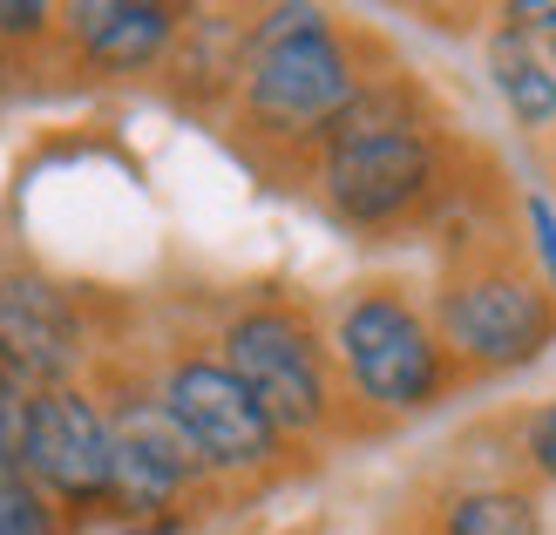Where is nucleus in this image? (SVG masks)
Wrapping results in <instances>:
<instances>
[{"mask_svg":"<svg viewBox=\"0 0 556 535\" xmlns=\"http://www.w3.org/2000/svg\"><path fill=\"white\" fill-rule=\"evenodd\" d=\"M434 535H549L536 482L516 474H489V482H462L441 495Z\"/></svg>","mask_w":556,"mask_h":535,"instance_id":"obj_12","label":"nucleus"},{"mask_svg":"<svg viewBox=\"0 0 556 535\" xmlns=\"http://www.w3.org/2000/svg\"><path fill=\"white\" fill-rule=\"evenodd\" d=\"M543 48H549V62H556V41H543Z\"/></svg>","mask_w":556,"mask_h":535,"instance_id":"obj_17","label":"nucleus"},{"mask_svg":"<svg viewBox=\"0 0 556 535\" xmlns=\"http://www.w3.org/2000/svg\"><path fill=\"white\" fill-rule=\"evenodd\" d=\"M62 21H68V41L96 68H116V75L163 62L170 41L184 35V14L163 8V0H75Z\"/></svg>","mask_w":556,"mask_h":535,"instance_id":"obj_10","label":"nucleus"},{"mask_svg":"<svg viewBox=\"0 0 556 535\" xmlns=\"http://www.w3.org/2000/svg\"><path fill=\"white\" fill-rule=\"evenodd\" d=\"M482 62H489V81H495V95H503V109L522 123V136H549L556 129V62H549V48L536 35H522L516 21H495Z\"/></svg>","mask_w":556,"mask_h":535,"instance_id":"obj_11","label":"nucleus"},{"mask_svg":"<svg viewBox=\"0 0 556 535\" xmlns=\"http://www.w3.org/2000/svg\"><path fill=\"white\" fill-rule=\"evenodd\" d=\"M156 400L177 413V428L190 434V447L204 455L211 474H265L278 455H286L278 420L252 400V386L211 353L177 359L170 373H163Z\"/></svg>","mask_w":556,"mask_h":535,"instance_id":"obj_6","label":"nucleus"},{"mask_svg":"<svg viewBox=\"0 0 556 535\" xmlns=\"http://www.w3.org/2000/svg\"><path fill=\"white\" fill-rule=\"evenodd\" d=\"M27 413H35V393H27L8 366H0V474L21 468V447H27Z\"/></svg>","mask_w":556,"mask_h":535,"instance_id":"obj_14","label":"nucleus"},{"mask_svg":"<svg viewBox=\"0 0 556 535\" xmlns=\"http://www.w3.org/2000/svg\"><path fill=\"white\" fill-rule=\"evenodd\" d=\"M217 359L252 386V400L278 420V434H319L332 413V366L319 332L286 305H252L225 326Z\"/></svg>","mask_w":556,"mask_h":535,"instance_id":"obj_5","label":"nucleus"},{"mask_svg":"<svg viewBox=\"0 0 556 535\" xmlns=\"http://www.w3.org/2000/svg\"><path fill=\"white\" fill-rule=\"evenodd\" d=\"M21 474L48 501H68V509H102V501H116V434H109V413L81 386L35 393Z\"/></svg>","mask_w":556,"mask_h":535,"instance_id":"obj_7","label":"nucleus"},{"mask_svg":"<svg viewBox=\"0 0 556 535\" xmlns=\"http://www.w3.org/2000/svg\"><path fill=\"white\" fill-rule=\"evenodd\" d=\"M332 353H340L353 393L374 413H428L462 380L455 353L434 332V313H421L414 298L387 292V285H367L340 305Z\"/></svg>","mask_w":556,"mask_h":535,"instance_id":"obj_4","label":"nucleus"},{"mask_svg":"<svg viewBox=\"0 0 556 535\" xmlns=\"http://www.w3.org/2000/svg\"><path fill=\"white\" fill-rule=\"evenodd\" d=\"M319 190L346 224H401L441 190V143L401 81L367 89L319 143Z\"/></svg>","mask_w":556,"mask_h":535,"instance_id":"obj_1","label":"nucleus"},{"mask_svg":"<svg viewBox=\"0 0 556 535\" xmlns=\"http://www.w3.org/2000/svg\"><path fill=\"white\" fill-rule=\"evenodd\" d=\"M81 353H89V332H81L75 298L48 271H0V366L27 393H48L75 380Z\"/></svg>","mask_w":556,"mask_h":535,"instance_id":"obj_9","label":"nucleus"},{"mask_svg":"<svg viewBox=\"0 0 556 535\" xmlns=\"http://www.w3.org/2000/svg\"><path fill=\"white\" fill-rule=\"evenodd\" d=\"M367 95V75L353 68L346 35L319 8H271L244 41V116L265 136H313Z\"/></svg>","mask_w":556,"mask_h":535,"instance_id":"obj_2","label":"nucleus"},{"mask_svg":"<svg viewBox=\"0 0 556 535\" xmlns=\"http://www.w3.org/2000/svg\"><path fill=\"white\" fill-rule=\"evenodd\" d=\"M434 332L462 373H522L556 346V292L530 251H476L434 292Z\"/></svg>","mask_w":556,"mask_h":535,"instance_id":"obj_3","label":"nucleus"},{"mask_svg":"<svg viewBox=\"0 0 556 535\" xmlns=\"http://www.w3.org/2000/svg\"><path fill=\"white\" fill-rule=\"evenodd\" d=\"M516 468L536 488H556V393L536 400L530 413H516Z\"/></svg>","mask_w":556,"mask_h":535,"instance_id":"obj_13","label":"nucleus"},{"mask_svg":"<svg viewBox=\"0 0 556 535\" xmlns=\"http://www.w3.org/2000/svg\"><path fill=\"white\" fill-rule=\"evenodd\" d=\"M123 535H184V522H136V528H123Z\"/></svg>","mask_w":556,"mask_h":535,"instance_id":"obj_16","label":"nucleus"},{"mask_svg":"<svg viewBox=\"0 0 556 535\" xmlns=\"http://www.w3.org/2000/svg\"><path fill=\"white\" fill-rule=\"evenodd\" d=\"M522 231H530V265L549 278V292H556V204L543 190H522Z\"/></svg>","mask_w":556,"mask_h":535,"instance_id":"obj_15","label":"nucleus"},{"mask_svg":"<svg viewBox=\"0 0 556 535\" xmlns=\"http://www.w3.org/2000/svg\"><path fill=\"white\" fill-rule=\"evenodd\" d=\"M109 434H116V509L177 522V501L211 474L190 434L177 428V413L156 393H123L109 407Z\"/></svg>","mask_w":556,"mask_h":535,"instance_id":"obj_8","label":"nucleus"}]
</instances>
